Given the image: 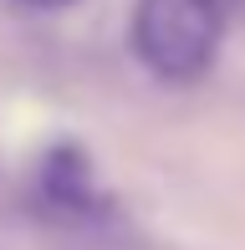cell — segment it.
<instances>
[{"mask_svg":"<svg viewBox=\"0 0 245 250\" xmlns=\"http://www.w3.org/2000/svg\"><path fill=\"white\" fill-rule=\"evenodd\" d=\"M225 31V0H138L133 10V56L159 82H194L209 72Z\"/></svg>","mask_w":245,"mask_h":250,"instance_id":"6da1fadb","label":"cell"},{"mask_svg":"<svg viewBox=\"0 0 245 250\" xmlns=\"http://www.w3.org/2000/svg\"><path fill=\"white\" fill-rule=\"evenodd\" d=\"M36 194H41V204H46L57 220H77V225L102 220V214L113 209L107 189L97 184V168H92V158H87V148L72 143V138L51 143V148L41 153Z\"/></svg>","mask_w":245,"mask_h":250,"instance_id":"7a4b0ae2","label":"cell"},{"mask_svg":"<svg viewBox=\"0 0 245 250\" xmlns=\"http://www.w3.org/2000/svg\"><path fill=\"white\" fill-rule=\"evenodd\" d=\"M10 5H20V10H61L72 0H10Z\"/></svg>","mask_w":245,"mask_h":250,"instance_id":"3957f363","label":"cell"}]
</instances>
